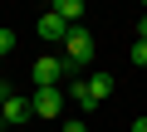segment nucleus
Instances as JSON below:
<instances>
[{
    "instance_id": "f257e3e1",
    "label": "nucleus",
    "mask_w": 147,
    "mask_h": 132,
    "mask_svg": "<svg viewBox=\"0 0 147 132\" xmlns=\"http://www.w3.org/2000/svg\"><path fill=\"white\" fill-rule=\"evenodd\" d=\"M59 59L69 64V69H84V64H93V34L74 25V29H69V39H64V54H59Z\"/></svg>"
},
{
    "instance_id": "f03ea898",
    "label": "nucleus",
    "mask_w": 147,
    "mask_h": 132,
    "mask_svg": "<svg viewBox=\"0 0 147 132\" xmlns=\"http://www.w3.org/2000/svg\"><path fill=\"white\" fill-rule=\"evenodd\" d=\"M64 78H74L64 59H34V83L39 88H64Z\"/></svg>"
},
{
    "instance_id": "7ed1b4c3",
    "label": "nucleus",
    "mask_w": 147,
    "mask_h": 132,
    "mask_svg": "<svg viewBox=\"0 0 147 132\" xmlns=\"http://www.w3.org/2000/svg\"><path fill=\"white\" fill-rule=\"evenodd\" d=\"M64 88H34L30 93V108H34V117H59L64 113Z\"/></svg>"
},
{
    "instance_id": "20e7f679",
    "label": "nucleus",
    "mask_w": 147,
    "mask_h": 132,
    "mask_svg": "<svg viewBox=\"0 0 147 132\" xmlns=\"http://www.w3.org/2000/svg\"><path fill=\"white\" fill-rule=\"evenodd\" d=\"M30 117H34L30 98H25V93H10V103H5V117H0V127H5V132H15V127H25Z\"/></svg>"
},
{
    "instance_id": "39448f33",
    "label": "nucleus",
    "mask_w": 147,
    "mask_h": 132,
    "mask_svg": "<svg viewBox=\"0 0 147 132\" xmlns=\"http://www.w3.org/2000/svg\"><path fill=\"white\" fill-rule=\"evenodd\" d=\"M34 29H39V39H49V44H64V39H69V29H74V25H64V20H59V15H54V10H44V15H39V25H34Z\"/></svg>"
},
{
    "instance_id": "423d86ee",
    "label": "nucleus",
    "mask_w": 147,
    "mask_h": 132,
    "mask_svg": "<svg viewBox=\"0 0 147 132\" xmlns=\"http://www.w3.org/2000/svg\"><path fill=\"white\" fill-rule=\"evenodd\" d=\"M49 10H54V15H59L64 25H79V20L88 15V5H84V0H54V5H49Z\"/></svg>"
},
{
    "instance_id": "0eeeda50",
    "label": "nucleus",
    "mask_w": 147,
    "mask_h": 132,
    "mask_svg": "<svg viewBox=\"0 0 147 132\" xmlns=\"http://www.w3.org/2000/svg\"><path fill=\"white\" fill-rule=\"evenodd\" d=\"M64 93H69L74 103H79L84 113H88V108H98V98H93V88H88V78H69V88H64Z\"/></svg>"
},
{
    "instance_id": "6e6552de",
    "label": "nucleus",
    "mask_w": 147,
    "mask_h": 132,
    "mask_svg": "<svg viewBox=\"0 0 147 132\" xmlns=\"http://www.w3.org/2000/svg\"><path fill=\"white\" fill-rule=\"evenodd\" d=\"M88 88H93V98L103 103V98L113 93V74H93V78H88Z\"/></svg>"
},
{
    "instance_id": "1a4fd4ad",
    "label": "nucleus",
    "mask_w": 147,
    "mask_h": 132,
    "mask_svg": "<svg viewBox=\"0 0 147 132\" xmlns=\"http://www.w3.org/2000/svg\"><path fill=\"white\" fill-rule=\"evenodd\" d=\"M127 59H132V64H137V69H147V44H142V39H137V44H132V54H127Z\"/></svg>"
},
{
    "instance_id": "9d476101",
    "label": "nucleus",
    "mask_w": 147,
    "mask_h": 132,
    "mask_svg": "<svg viewBox=\"0 0 147 132\" xmlns=\"http://www.w3.org/2000/svg\"><path fill=\"white\" fill-rule=\"evenodd\" d=\"M10 49H15V29H0V59H5Z\"/></svg>"
},
{
    "instance_id": "9b49d317",
    "label": "nucleus",
    "mask_w": 147,
    "mask_h": 132,
    "mask_svg": "<svg viewBox=\"0 0 147 132\" xmlns=\"http://www.w3.org/2000/svg\"><path fill=\"white\" fill-rule=\"evenodd\" d=\"M59 132H88V122H84V117H69V122H64Z\"/></svg>"
},
{
    "instance_id": "f8f14e48",
    "label": "nucleus",
    "mask_w": 147,
    "mask_h": 132,
    "mask_svg": "<svg viewBox=\"0 0 147 132\" xmlns=\"http://www.w3.org/2000/svg\"><path fill=\"white\" fill-rule=\"evenodd\" d=\"M10 93H15L10 83H0V117H5V103H10Z\"/></svg>"
},
{
    "instance_id": "ddd939ff",
    "label": "nucleus",
    "mask_w": 147,
    "mask_h": 132,
    "mask_svg": "<svg viewBox=\"0 0 147 132\" xmlns=\"http://www.w3.org/2000/svg\"><path fill=\"white\" fill-rule=\"evenodd\" d=\"M137 39H142V44H147V15H142V20H137Z\"/></svg>"
},
{
    "instance_id": "4468645a",
    "label": "nucleus",
    "mask_w": 147,
    "mask_h": 132,
    "mask_svg": "<svg viewBox=\"0 0 147 132\" xmlns=\"http://www.w3.org/2000/svg\"><path fill=\"white\" fill-rule=\"evenodd\" d=\"M132 132H147V117H137V122H132Z\"/></svg>"
},
{
    "instance_id": "2eb2a0df",
    "label": "nucleus",
    "mask_w": 147,
    "mask_h": 132,
    "mask_svg": "<svg viewBox=\"0 0 147 132\" xmlns=\"http://www.w3.org/2000/svg\"><path fill=\"white\" fill-rule=\"evenodd\" d=\"M0 132H5V127H0Z\"/></svg>"
}]
</instances>
